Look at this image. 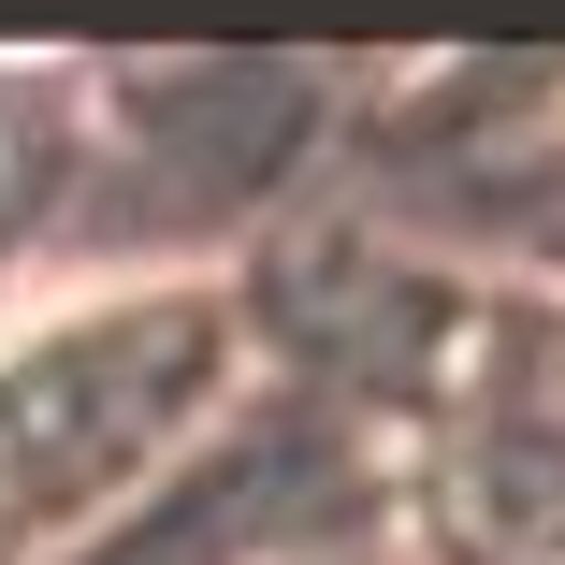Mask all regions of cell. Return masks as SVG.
Masks as SVG:
<instances>
[{
  "instance_id": "1",
  "label": "cell",
  "mask_w": 565,
  "mask_h": 565,
  "mask_svg": "<svg viewBox=\"0 0 565 565\" xmlns=\"http://www.w3.org/2000/svg\"><path fill=\"white\" fill-rule=\"evenodd\" d=\"M247 319L217 276H117L0 333V565H44L117 522L233 406Z\"/></svg>"
}]
</instances>
